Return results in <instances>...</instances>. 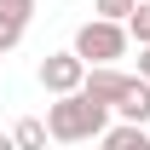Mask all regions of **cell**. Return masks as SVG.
I'll list each match as a JSON object with an SVG mask.
<instances>
[{
	"label": "cell",
	"mask_w": 150,
	"mask_h": 150,
	"mask_svg": "<svg viewBox=\"0 0 150 150\" xmlns=\"http://www.w3.org/2000/svg\"><path fill=\"white\" fill-rule=\"evenodd\" d=\"M139 75H144V81H150V40H144V46H139Z\"/></svg>",
	"instance_id": "11"
},
{
	"label": "cell",
	"mask_w": 150,
	"mask_h": 150,
	"mask_svg": "<svg viewBox=\"0 0 150 150\" xmlns=\"http://www.w3.org/2000/svg\"><path fill=\"white\" fill-rule=\"evenodd\" d=\"M110 150H150V133H144V121H121V127H104L98 133Z\"/></svg>",
	"instance_id": "5"
},
{
	"label": "cell",
	"mask_w": 150,
	"mask_h": 150,
	"mask_svg": "<svg viewBox=\"0 0 150 150\" xmlns=\"http://www.w3.org/2000/svg\"><path fill=\"white\" fill-rule=\"evenodd\" d=\"M110 127V104L93 93H52V104H46V133H52L58 144H87V139H98V133Z\"/></svg>",
	"instance_id": "1"
},
{
	"label": "cell",
	"mask_w": 150,
	"mask_h": 150,
	"mask_svg": "<svg viewBox=\"0 0 150 150\" xmlns=\"http://www.w3.org/2000/svg\"><path fill=\"white\" fill-rule=\"evenodd\" d=\"M81 81H87V58L75 52H46L40 58V87H46V93H75V87H81Z\"/></svg>",
	"instance_id": "3"
},
{
	"label": "cell",
	"mask_w": 150,
	"mask_h": 150,
	"mask_svg": "<svg viewBox=\"0 0 150 150\" xmlns=\"http://www.w3.org/2000/svg\"><path fill=\"white\" fill-rule=\"evenodd\" d=\"M23 29H29V18H12V12H0V52H12L23 40Z\"/></svg>",
	"instance_id": "8"
},
{
	"label": "cell",
	"mask_w": 150,
	"mask_h": 150,
	"mask_svg": "<svg viewBox=\"0 0 150 150\" xmlns=\"http://www.w3.org/2000/svg\"><path fill=\"white\" fill-rule=\"evenodd\" d=\"M139 81V75H127V69H115V64H87V81H81V93H93V98H104V104H121L127 98V87Z\"/></svg>",
	"instance_id": "4"
},
{
	"label": "cell",
	"mask_w": 150,
	"mask_h": 150,
	"mask_svg": "<svg viewBox=\"0 0 150 150\" xmlns=\"http://www.w3.org/2000/svg\"><path fill=\"white\" fill-rule=\"evenodd\" d=\"M46 139H52V133H46V121H35V115H23L18 127H12V144H23V150H40Z\"/></svg>",
	"instance_id": "7"
},
{
	"label": "cell",
	"mask_w": 150,
	"mask_h": 150,
	"mask_svg": "<svg viewBox=\"0 0 150 150\" xmlns=\"http://www.w3.org/2000/svg\"><path fill=\"white\" fill-rule=\"evenodd\" d=\"M115 115H121V121H150V81H144V75L127 87V98L115 104Z\"/></svg>",
	"instance_id": "6"
},
{
	"label": "cell",
	"mask_w": 150,
	"mask_h": 150,
	"mask_svg": "<svg viewBox=\"0 0 150 150\" xmlns=\"http://www.w3.org/2000/svg\"><path fill=\"white\" fill-rule=\"evenodd\" d=\"M127 35L139 40V46H144V40H150V0H139V6H133V12H127Z\"/></svg>",
	"instance_id": "9"
},
{
	"label": "cell",
	"mask_w": 150,
	"mask_h": 150,
	"mask_svg": "<svg viewBox=\"0 0 150 150\" xmlns=\"http://www.w3.org/2000/svg\"><path fill=\"white\" fill-rule=\"evenodd\" d=\"M133 6H139V0H93V12H98V18H121V23H127Z\"/></svg>",
	"instance_id": "10"
},
{
	"label": "cell",
	"mask_w": 150,
	"mask_h": 150,
	"mask_svg": "<svg viewBox=\"0 0 150 150\" xmlns=\"http://www.w3.org/2000/svg\"><path fill=\"white\" fill-rule=\"evenodd\" d=\"M127 46H133V35H127L121 18H98V12H93V23L75 29V52L87 58V64H121Z\"/></svg>",
	"instance_id": "2"
}]
</instances>
